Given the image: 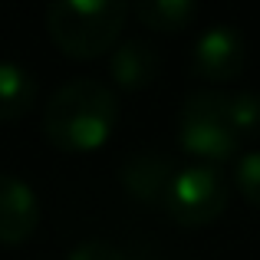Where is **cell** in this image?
<instances>
[{
  "label": "cell",
  "mask_w": 260,
  "mask_h": 260,
  "mask_svg": "<svg viewBox=\"0 0 260 260\" xmlns=\"http://www.w3.org/2000/svg\"><path fill=\"white\" fill-rule=\"evenodd\" d=\"M231 198V184L221 168L191 161L181 165L161 198V211L181 228H208L224 214Z\"/></svg>",
  "instance_id": "cell-4"
},
{
  "label": "cell",
  "mask_w": 260,
  "mask_h": 260,
  "mask_svg": "<svg viewBox=\"0 0 260 260\" xmlns=\"http://www.w3.org/2000/svg\"><path fill=\"white\" fill-rule=\"evenodd\" d=\"M40 228V198L23 178L0 175V244L20 247Z\"/></svg>",
  "instance_id": "cell-6"
},
{
  "label": "cell",
  "mask_w": 260,
  "mask_h": 260,
  "mask_svg": "<svg viewBox=\"0 0 260 260\" xmlns=\"http://www.w3.org/2000/svg\"><path fill=\"white\" fill-rule=\"evenodd\" d=\"M178 145L191 158L214 168L221 161L234 158L241 148V135L228 115L224 92L201 89V92H191L184 99L181 112H178Z\"/></svg>",
  "instance_id": "cell-3"
},
{
  "label": "cell",
  "mask_w": 260,
  "mask_h": 260,
  "mask_svg": "<svg viewBox=\"0 0 260 260\" xmlns=\"http://www.w3.org/2000/svg\"><path fill=\"white\" fill-rule=\"evenodd\" d=\"M178 172V165L161 152H135L119 165V181L125 194H132L139 204H161L168 184Z\"/></svg>",
  "instance_id": "cell-7"
},
{
  "label": "cell",
  "mask_w": 260,
  "mask_h": 260,
  "mask_svg": "<svg viewBox=\"0 0 260 260\" xmlns=\"http://www.w3.org/2000/svg\"><path fill=\"white\" fill-rule=\"evenodd\" d=\"M128 13H135L139 23L155 33H181L198 17V4L194 0H142Z\"/></svg>",
  "instance_id": "cell-10"
},
{
  "label": "cell",
  "mask_w": 260,
  "mask_h": 260,
  "mask_svg": "<svg viewBox=\"0 0 260 260\" xmlns=\"http://www.w3.org/2000/svg\"><path fill=\"white\" fill-rule=\"evenodd\" d=\"M247 63V43L244 37L228 23H214L194 40V53H191V73L204 83H231L244 73Z\"/></svg>",
  "instance_id": "cell-5"
},
{
  "label": "cell",
  "mask_w": 260,
  "mask_h": 260,
  "mask_svg": "<svg viewBox=\"0 0 260 260\" xmlns=\"http://www.w3.org/2000/svg\"><path fill=\"white\" fill-rule=\"evenodd\" d=\"M224 102H228V115L241 139L260 135V95L257 92H224Z\"/></svg>",
  "instance_id": "cell-11"
},
{
  "label": "cell",
  "mask_w": 260,
  "mask_h": 260,
  "mask_svg": "<svg viewBox=\"0 0 260 260\" xmlns=\"http://www.w3.org/2000/svg\"><path fill=\"white\" fill-rule=\"evenodd\" d=\"M234 188L260 208V152H247L234 161Z\"/></svg>",
  "instance_id": "cell-12"
},
{
  "label": "cell",
  "mask_w": 260,
  "mask_h": 260,
  "mask_svg": "<svg viewBox=\"0 0 260 260\" xmlns=\"http://www.w3.org/2000/svg\"><path fill=\"white\" fill-rule=\"evenodd\" d=\"M128 7L115 0H56L46 7V33L70 59H99L122 43Z\"/></svg>",
  "instance_id": "cell-2"
},
{
  "label": "cell",
  "mask_w": 260,
  "mask_h": 260,
  "mask_svg": "<svg viewBox=\"0 0 260 260\" xmlns=\"http://www.w3.org/2000/svg\"><path fill=\"white\" fill-rule=\"evenodd\" d=\"M66 260H125L115 244L109 241H99V237H86V241H79L76 247L66 254Z\"/></svg>",
  "instance_id": "cell-13"
},
{
  "label": "cell",
  "mask_w": 260,
  "mask_h": 260,
  "mask_svg": "<svg viewBox=\"0 0 260 260\" xmlns=\"http://www.w3.org/2000/svg\"><path fill=\"white\" fill-rule=\"evenodd\" d=\"M119 122V95L99 79L79 76L59 86L43 109V135L66 155H89L102 148Z\"/></svg>",
  "instance_id": "cell-1"
},
{
  "label": "cell",
  "mask_w": 260,
  "mask_h": 260,
  "mask_svg": "<svg viewBox=\"0 0 260 260\" xmlns=\"http://www.w3.org/2000/svg\"><path fill=\"white\" fill-rule=\"evenodd\" d=\"M37 79L26 66L10 63L4 59L0 63V122H17L37 106Z\"/></svg>",
  "instance_id": "cell-9"
},
{
  "label": "cell",
  "mask_w": 260,
  "mask_h": 260,
  "mask_svg": "<svg viewBox=\"0 0 260 260\" xmlns=\"http://www.w3.org/2000/svg\"><path fill=\"white\" fill-rule=\"evenodd\" d=\"M109 73H112L115 86L125 92L148 89L161 73V53L148 40H122L109 53Z\"/></svg>",
  "instance_id": "cell-8"
}]
</instances>
